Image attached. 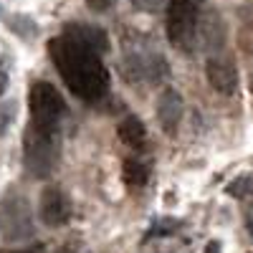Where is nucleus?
I'll use <instances>...</instances> for the list:
<instances>
[{
  "label": "nucleus",
  "mask_w": 253,
  "mask_h": 253,
  "mask_svg": "<svg viewBox=\"0 0 253 253\" xmlns=\"http://www.w3.org/2000/svg\"><path fill=\"white\" fill-rule=\"evenodd\" d=\"M48 51L56 69L61 71V79L79 99L96 101L109 91V71L104 69L101 58L94 51L84 48L66 33L61 38H53L48 43Z\"/></svg>",
  "instance_id": "f257e3e1"
},
{
  "label": "nucleus",
  "mask_w": 253,
  "mask_h": 253,
  "mask_svg": "<svg viewBox=\"0 0 253 253\" xmlns=\"http://www.w3.org/2000/svg\"><path fill=\"white\" fill-rule=\"evenodd\" d=\"M28 107H31V126L43 132H58V124L66 114V101L53 84L36 81L28 94Z\"/></svg>",
  "instance_id": "f03ea898"
},
{
  "label": "nucleus",
  "mask_w": 253,
  "mask_h": 253,
  "mask_svg": "<svg viewBox=\"0 0 253 253\" xmlns=\"http://www.w3.org/2000/svg\"><path fill=\"white\" fill-rule=\"evenodd\" d=\"M58 165V132L31 126L26 134V170L33 177H48Z\"/></svg>",
  "instance_id": "7ed1b4c3"
},
{
  "label": "nucleus",
  "mask_w": 253,
  "mask_h": 253,
  "mask_svg": "<svg viewBox=\"0 0 253 253\" xmlns=\"http://www.w3.org/2000/svg\"><path fill=\"white\" fill-rule=\"evenodd\" d=\"M203 0H172L167 8V36L170 43L190 51L195 43V28L200 18Z\"/></svg>",
  "instance_id": "20e7f679"
},
{
  "label": "nucleus",
  "mask_w": 253,
  "mask_h": 253,
  "mask_svg": "<svg viewBox=\"0 0 253 253\" xmlns=\"http://www.w3.org/2000/svg\"><path fill=\"white\" fill-rule=\"evenodd\" d=\"M0 236L8 241H26L33 236V210L18 193L0 200Z\"/></svg>",
  "instance_id": "39448f33"
},
{
  "label": "nucleus",
  "mask_w": 253,
  "mask_h": 253,
  "mask_svg": "<svg viewBox=\"0 0 253 253\" xmlns=\"http://www.w3.org/2000/svg\"><path fill=\"white\" fill-rule=\"evenodd\" d=\"M38 218L48 228H61L71 220V203L63 195V190L56 185H48L38 200Z\"/></svg>",
  "instance_id": "423d86ee"
},
{
  "label": "nucleus",
  "mask_w": 253,
  "mask_h": 253,
  "mask_svg": "<svg viewBox=\"0 0 253 253\" xmlns=\"http://www.w3.org/2000/svg\"><path fill=\"white\" fill-rule=\"evenodd\" d=\"M205 76H208L210 86H213L218 94H223V96L236 94V89H238V71H236V66L228 58L210 56L208 63H205Z\"/></svg>",
  "instance_id": "0eeeda50"
},
{
  "label": "nucleus",
  "mask_w": 253,
  "mask_h": 253,
  "mask_svg": "<svg viewBox=\"0 0 253 253\" xmlns=\"http://www.w3.org/2000/svg\"><path fill=\"white\" fill-rule=\"evenodd\" d=\"M185 114V101L177 89H162L157 96V122L167 134H175Z\"/></svg>",
  "instance_id": "6e6552de"
},
{
  "label": "nucleus",
  "mask_w": 253,
  "mask_h": 253,
  "mask_svg": "<svg viewBox=\"0 0 253 253\" xmlns=\"http://www.w3.org/2000/svg\"><path fill=\"white\" fill-rule=\"evenodd\" d=\"M195 41H200L205 51H218L225 43V28H223V20L218 13L208 10L200 13L198 18V28H195Z\"/></svg>",
  "instance_id": "1a4fd4ad"
},
{
  "label": "nucleus",
  "mask_w": 253,
  "mask_h": 253,
  "mask_svg": "<svg viewBox=\"0 0 253 253\" xmlns=\"http://www.w3.org/2000/svg\"><path fill=\"white\" fill-rule=\"evenodd\" d=\"M66 33L69 38H74L76 43H81L84 48H89V51H94L96 56H101V53H107L109 51V36L104 33L101 28H96V26H89V23H71V26H66Z\"/></svg>",
  "instance_id": "9d476101"
},
{
  "label": "nucleus",
  "mask_w": 253,
  "mask_h": 253,
  "mask_svg": "<svg viewBox=\"0 0 253 253\" xmlns=\"http://www.w3.org/2000/svg\"><path fill=\"white\" fill-rule=\"evenodd\" d=\"M117 134L126 147H132V150H142L144 142H147V129L137 117H124L117 126Z\"/></svg>",
  "instance_id": "9b49d317"
},
{
  "label": "nucleus",
  "mask_w": 253,
  "mask_h": 253,
  "mask_svg": "<svg viewBox=\"0 0 253 253\" xmlns=\"http://www.w3.org/2000/svg\"><path fill=\"white\" fill-rule=\"evenodd\" d=\"M122 177H124L126 185L142 187L147 182V177H150V167H147L142 160H137V157H129V160H124V165H122Z\"/></svg>",
  "instance_id": "f8f14e48"
},
{
  "label": "nucleus",
  "mask_w": 253,
  "mask_h": 253,
  "mask_svg": "<svg viewBox=\"0 0 253 253\" xmlns=\"http://www.w3.org/2000/svg\"><path fill=\"white\" fill-rule=\"evenodd\" d=\"M225 193L233 198H253V175H241L233 182H228Z\"/></svg>",
  "instance_id": "ddd939ff"
},
{
  "label": "nucleus",
  "mask_w": 253,
  "mask_h": 253,
  "mask_svg": "<svg viewBox=\"0 0 253 253\" xmlns=\"http://www.w3.org/2000/svg\"><path fill=\"white\" fill-rule=\"evenodd\" d=\"M13 119H15V104L13 101H3L0 104V137L10 129Z\"/></svg>",
  "instance_id": "4468645a"
},
{
  "label": "nucleus",
  "mask_w": 253,
  "mask_h": 253,
  "mask_svg": "<svg viewBox=\"0 0 253 253\" xmlns=\"http://www.w3.org/2000/svg\"><path fill=\"white\" fill-rule=\"evenodd\" d=\"M132 5L142 13H157L165 5V0H132Z\"/></svg>",
  "instance_id": "2eb2a0df"
},
{
  "label": "nucleus",
  "mask_w": 253,
  "mask_h": 253,
  "mask_svg": "<svg viewBox=\"0 0 253 253\" xmlns=\"http://www.w3.org/2000/svg\"><path fill=\"white\" fill-rule=\"evenodd\" d=\"M53 253H89V251L84 248L81 243H66V246H61V248H56Z\"/></svg>",
  "instance_id": "dca6fc26"
},
{
  "label": "nucleus",
  "mask_w": 253,
  "mask_h": 253,
  "mask_svg": "<svg viewBox=\"0 0 253 253\" xmlns=\"http://www.w3.org/2000/svg\"><path fill=\"white\" fill-rule=\"evenodd\" d=\"M112 3H114V0H86V5H89L91 10H99V13H101V10H107Z\"/></svg>",
  "instance_id": "f3484780"
},
{
  "label": "nucleus",
  "mask_w": 253,
  "mask_h": 253,
  "mask_svg": "<svg viewBox=\"0 0 253 253\" xmlns=\"http://www.w3.org/2000/svg\"><path fill=\"white\" fill-rule=\"evenodd\" d=\"M5 89H8V74H5V71H0V96L5 94Z\"/></svg>",
  "instance_id": "a211bd4d"
},
{
  "label": "nucleus",
  "mask_w": 253,
  "mask_h": 253,
  "mask_svg": "<svg viewBox=\"0 0 253 253\" xmlns=\"http://www.w3.org/2000/svg\"><path fill=\"white\" fill-rule=\"evenodd\" d=\"M205 253H220V246H218L215 241H213V243H208V246H205Z\"/></svg>",
  "instance_id": "6ab92c4d"
},
{
  "label": "nucleus",
  "mask_w": 253,
  "mask_h": 253,
  "mask_svg": "<svg viewBox=\"0 0 253 253\" xmlns=\"http://www.w3.org/2000/svg\"><path fill=\"white\" fill-rule=\"evenodd\" d=\"M0 253H33V251H0Z\"/></svg>",
  "instance_id": "aec40b11"
}]
</instances>
